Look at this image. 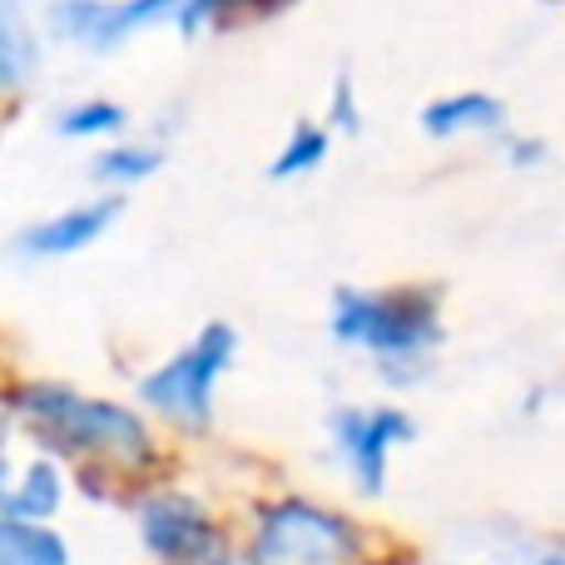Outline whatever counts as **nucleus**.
<instances>
[{
  "instance_id": "obj_1",
  "label": "nucleus",
  "mask_w": 565,
  "mask_h": 565,
  "mask_svg": "<svg viewBox=\"0 0 565 565\" xmlns=\"http://www.w3.org/2000/svg\"><path fill=\"white\" fill-rule=\"evenodd\" d=\"M15 412L35 427V437L65 451H105V457H149V427L139 412L105 397H85L70 387H20Z\"/></svg>"
},
{
  "instance_id": "obj_2",
  "label": "nucleus",
  "mask_w": 565,
  "mask_h": 565,
  "mask_svg": "<svg viewBox=\"0 0 565 565\" xmlns=\"http://www.w3.org/2000/svg\"><path fill=\"white\" fill-rule=\"evenodd\" d=\"M332 338L382 362H422V352L441 338L437 302L427 292L342 288L332 298Z\"/></svg>"
},
{
  "instance_id": "obj_3",
  "label": "nucleus",
  "mask_w": 565,
  "mask_h": 565,
  "mask_svg": "<svg viewBox=\"0 0 565 565\" xmlns=\"http://www.w3.org/2000/svg\"><path fill=\"white\" fill-rule=\"evenodd\" d=\"M234 352H238V332L228 322H209L184 352L159 362L139 382V402L189 431L209 427V417H214V387L224 377V367L234 362Z\"/></svg>"
},
{
  "instance_id": "obj_4",
  "label": "nucleus",
  "mask_w": 565,
  "mask_h": 565,
  "mask_svg": "<svg viewBox=\"0 0 565 565\" xmlns=\"http://www.w3.org/2000/svg\"><path fill=\"white\" fill-rule=\"evenodd\" d=\"M358 556V526L312 501H278L254 536V565H342Z\"/></svg>"
},
{
  "instance_id": "obj_5",
  "label": "nucleus",
  "mask_w": 565,
  "mask_h": 565,
  "mask_svg": "<svg viewBox=\"0 0 565 565\" xmlns=\"http://www.w3.org/2000/svg\"><path fill=\"white\" fill-rule=\"evenodd\" d=\"M412 417L402 407H342L332 417V447L362 497H377L387 481V461L402 441H412Z\"/></svg>"
},
{
  "instance_id": "obj_6",
  "label": "nucleus",
  "mask_w": 565,
  "mask_h": 565,
  "mask_svg": "<svg viewBox=\"0 0 565 565\" xmlns=\"http://www.w3.org/2000/svg\"><path fill=\"white\" fill-rule=\"evenodd\" d=\"M149 556L164 565H234V551L189 497H154L139 511Z\"/></svg>"
},
{
  "instance_id": "obj_7",
  "label": "nucleus",
  "mask_w": 565,
  "mask_h": 565,
  "mask_svg": "<svg viewBox=\"0 0 565 565\" xmlns=\"http://www.w3.org/2000/svg\"><path fill=\"white\" fill-rule=\"evenodd\" d=\"M115 218H119V199H89V204H70V209H60L55 218L35 224L20 244L35 258H65V254L89 248Z\"/></svg>"
},
{
  "instance_id": "obj_8",
  "label": "nucleus",
  "mask_w": 565,
  "mask_h": 565,
  "mask_svg": "<svg viewBox=\"0 0 565 565\" xmlns=\"http://www.w3.org/2000/svg\"><path fill=\"white\" fill-rule=\"evenodd\" d=\"M422 129L431 139H461V135H501L507 129V105L487 89H457L422 109Z\"/></svg>"
},
{
  "instance_id": "obj_9",
  "label": "nucleus",
  "mask_w": 565,
  "mask_h": 565,
  "mask_svg": "<svg viewBox=\"0 0 565 565\" xmlns=\"http://www.w3.org/2000/svg\"><path fill=\"white\" fill-rule=\"evenodd\" d=\"M65 501V481L50 461H30L6 491V521H50Z\"/></svg>"
},
{
  "instance_id": "obj_10",
  "label": "nucleus",
  "mask_w": 565,
  "mask_h": 565,
  "mask_svg": "<svg viewBox=\"0 0 565 565\" xmlns=\"http://www.w3.org/2000/svg\"><path fill=\"white\" fill-rule=\"evenodd\" d=\"M0 565H70V551L45 521H6L0 526Z\"/></svg>"
},
{
  "instance_id": "obj_11",
  "label": "nucleus",
  "mask_w": 565,
  "mask_h": 565,
  "mask_svg": "<svg viewBox=\"0 0 565 565\" xmlns=\"http://www.w3.org/2000/svg\"><path fill=\"white\" fill-rule=\"evenodd\" d=\"M164 164L154 145H115L95 159V179L99 184H115V189H129V184H145L154 169Z\"/></svg>"
},
{
  "instance_id": "obj_12",
  "label": "nucleus",
  "mask_w": 565,
  "mask_h": 565,
  "mask_svg": "<svg viewBox=\"0 0 565 565\" xmlns=\"http://www.w3.org/2000/svg\"><path fill=\"white\" fill-rule=\"evenodd\" d=\"M322 159H328V129L298 125L288 135V145L274 154V169H268V174H274V179H298V174H312Z\"/></svg>"
},
{
  "instance_id": "obj_13",
  "label": "nucleus",
  "mask_w": 565,
  "mask_h": 565,
  "mask_svg": "<svg viewBox=\"0 0 565 565\" xmlns=\"http://www.w3.org/2000/svg\"><path fill=\"white\" fill-rule=\"evenodd\" d=\"M55 129L65 139H105L125 129V109L115 99H85V105H70L65 115L55 119Z\"/></svg>"
},
{
  "instance_id": "obj_14",
  "label": "nucleus",
  "mask_w": 565,
  "mask_h": 565,
  "mask_svg": "<svg viewBox=\"0 0 565 565\" xmlns=\"http://www.w3.org/2000/svg\"><path fill=\"white\" fill-rule=\"evenodd\" d=\"M332 119H338V129H358V125H362L358 99H352V85H348V79H338V89H332Z\"/></svg>"
},
{
  "instance_id": "obj_15",
  "label": "nucleus",
  "mask_w": 565,
  "mask_h": 565,
  "mask_svg": "<svg viewBox=\"0 0 565 565\" xmlns=\"http://www.w3.org/2000/svg\"><path fill=\"white\" fill-rule=\"evenodd\" d=\"M507 154L516 159L521 169H531V164H541V159H546V145H541V139H511Z\"/></svg>"
},
{
  "instance_id": "obj_16",
  "label": "nucleus",
  "mask_w": 565,
  "mask_h": 565,
  "mask_svg": "<svg viewBox=\"0 0 565 565\" xmlns=\"http://www.w3.org/2000/svg\"><path fill=\"white\" fill-rule=\"evenodd\" d=\"M536 565H565V551H551V556H541Z\"/></svg>"
},
{
  "instance_id": "obj_17",
  "label": "nucleus",
  "mask_w": 565,
  "mask_h": 565,
  "mask_svg": "<svg viewBox=\"0 0 565 565\" xmlns=\"http://www.w3.org/2000/svg\"><path fill=\"white\" fill-rule=\"evenodd\" d=\"M264 6H268V10H274V6H288V0H264Z\"/></svg>"
}]
</instances>
